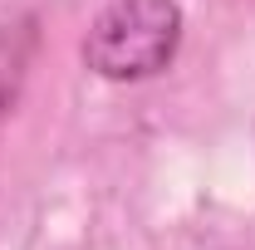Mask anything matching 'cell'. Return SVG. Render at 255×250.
Listing matches in <instances>:
<instances>
[{"label": "cell", "instance_id": "cell-1", "mask_svg": "<svg viewBox=\"0 0 255 250\" xmlns=\"http://www.w3.org/2000/svg\"><path fill=\"white\" fill-rule=\"evenodd\" d=\"M187 34V15L177 0H108L89 20L79 54L89 74L108 84H142L172 69Z\"/></svg>", "mask_w": 255, "mask_h": 250}, {"label": "cell", "instance_id": "cell-2", "mask_svg": "<svg viewBox=\"0 0 255 250\" xmlns=\"http://www.w3.org/2000/svg\"><path fill=\"white\" fill-rule=\"evenodd\" d=\"M34 49H39V25H34V15H20V20L0 25V123L15 113V103L25 94Z\"/></svg>", "mask_w": 255, "mask_h": 250}]
</instances>
